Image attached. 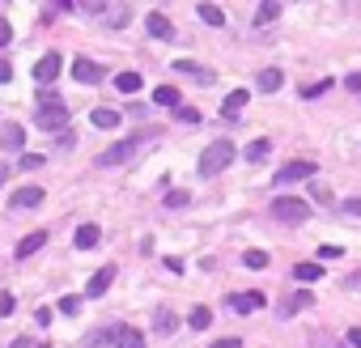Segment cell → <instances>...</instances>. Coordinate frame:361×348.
<instances>
[{"label":"cell","instance_id":"5","mask_svg":"<svg viewBox=\"0 0 361 348\" xmlns=\"http://www.w3.org/2000/svg\"><path fill=\"white\" fill-rule=\"evenodd\" d=\"M310 174H319L315 162H289V166H281V174H272V179H276V187H289V183L310 179Z\"/></svg>","mask_w":361,"mask_h":348},{"label":"cell","instance_id":"2","mask_svg":"<svg viewBox=\"0 0 361 348\" xmlns=\"http://www.w3.org/2000/svg\"><path fill=\"white\" fill-rule=\"evenodd\" d=\"M64 123H68V107L60 102V98L43 94V102H39V111H34V128H43V132H56V128H64Z\"/></svg>","mask_w":361,"mask_h":348},{"label":"cell","instance_id":"35","mask_svg":"<svg viewBox=\"0 0 361 348\" xmlns=\"http://www.w3.org/2000/svg\"><path fill=\"white\" fill-rule=\"evenodd\" d=\"M43 166V153H21V170H39Z\"/></svg>","mask_w":361,"mask_h":348},{"label":"cell","instance_id":"15","mask_svg":"<svg viewBox=\"0 0 361 348\" xmlns=\"http://www.w3.org/2000/svg\"><path fill=\"white\" fill-rule=\"evenodd\" d=\"M111 336H115V348H140V331L124 327V323H115V327H111Z\"/></svg>","mask_w":361,"mask_h":348},{"label":"cell","instance_id":"22","mask_svg":"<svg viewBox=\"0 0 361 348\" xmlns=\"http://www.w3.org/2000/svg\"><path fill=\"white\" fill-rule=\"evenodd\" d=\"M81 344L85 348H115V336H111V327H98V331H89Z\"/></svg>","mask_w":361,"mask_h":348},{"label":"cell","instance_id":"24","mask_svg":"<svg viewBox=\"0 0 361 348\" xmlns=\"http://www.w3.org/2000/svg\"><path fill=\"white\" fill-rule=\"evenodd\" d=\"M268 153H272V140H251V144L243 149V157H247V162H263Z\"/></svg>","mask_w":361,"mask_h":348},{"label":"cell","instance_id":"18","mask_svg":"<svg viewBox=\"0 0 361 348\" xmlns=\"http://www.w3.org/2000/svg\"><path fill=\"white\" fill-rule=\"evenodd\" d=\"M89 123H94V128H119V111H111V107H98V111H94L89 115Z\"/></svg>","mask_w":361,"mask_h":348},{"label":"cell","instance_id":"38","mask_svg":"<svg viewBox=\"0 0 361 348\" xmlns=\"http://www.w3.org/2000/svg\"><path fill=\"white\" fill-rule=\"evenodd\" d=\"M9 81H13V64L0 60V85H9Z\"/></svg>","mask_w":361,"mask_h":348},{"label":"cell","instance_id":"26","mask_svg":"<svg viewBox=\"0 0 361 348\" xmlns=\"http://www.w3.org/2000/svg\"><path fill=\"white\" fill-rule=\"evenodd\" d=\"M196 13H200V21H204V26H226V13L217 9V5H200Z\"/></svg>","mask_w":361,"mask_h":348},{"label":"cell","instance_id":"42","mask_svg":"<svg viewBox=\"0 0 361 348\" xmlns=\"http://www.w3.org/2000/svg\"><path fill=\"white\" fill-rule=\"evenodd\" d=\"M0 314H13V293H0Z\"/></svg>","mask_w":361,"mask_h":348},{"label":"cell","instance_id":"28","mask_svg":"<svg viewBox=\"0 0 361 348\" xmlns=\"http://www.w3.org/2000/svg\"><path fill=\"white\" fill-rule=\"evenodd\" d=\"M276 17H281V5H276V0H263L259 13H255V26H263V21H276Z\"/></svg>","mask_w":361,"mask_h":348},{"label":"cell","instance_id":"45","mask_svg":"<svg viewBox=\"0 0 361 348\" xmlns=\"http://www.w3.org/2000/svg\"><path fill=\"white\" fill-rule=\"evenodd\" d=\"M9 348H39V344H34V340H30V336H21V340H13V344H9Z\"/></svg>","mask_w":361,"mask_h":348},{"label":"cell","instance_id":"27","mask_svg":"<svg viewBox=\"0 0 361 348\" xmlns=\"http://www.w3.org/2000/svg\"><path fill=\"white\" fill-rule=\"evenodd\" d=\"M310 306H315V297H310V293H298V297H289V302H285L281 314H298V310H310Z\"/></svg>","mask_w":361,"mask_h":348},{"label":"cell","instance_id":"7","mask_svg":"<svg viewBox=\"0 0 361 348\" xmlns=\"http://www.w3.org/2000/svg\"><path fill=\"white\" fill-rule=\"evenodd\" d=\"M47 200V191L39 187V183H30V187H17L13 195H9V208H39Z\"/></svg>","mask_w":361,"mask_h":348},{"label":"cell","instance_id":"43","mask_svg":"<svg viewBox=\"0 0 361 348\" xmlns=\"http://www.w3.org/2000/svg\"><path fill=\"white\" fill-rule=\"evenodd\" d=\"M344 344H353V348H361V327H349V336H344Z\"/></svg>","mask_w":361,"mask_h":348},{"label":"cell","instance_id":"11","mask_svg":"<svg viewBox=\"0 0 361 348\" xmlns=\"http://www.w3.org/2000/svg\"><path fill=\"white\" fill-rule=\"evenodd\" d=\"M21 144H26V128H21V123H5V128H0V149L17 153Z\"/></svg>","mask_w":361,"mask_h":348},{"label":"cell","instance_id":"1","mask_svg":"<svg viewBox=\"0 0 361 348\" xmlns=\"http://www.w3.org/2000/svg\"><path fill=\"white\" fill-rule=\"evenodd\" d=\"M234 157H238L234 140H208L204 153H200V174H204V179H212V174H221Z\"/></svg>","mask_w":361,"mask_h":348},{"label":"cell","instance_id":"10","mask_svg":"<svg viewBox=\"0 0 361 348\" xmlns=\"http://www.w3.org/2000/svg\"><path fill=\"white\" fill-rule=\"evenodd\" d=\"M72 77H77L81 85H98V81H102V68L81 56V60H72Z\"/></svg>","mask_w":361,"mask_h":348},{"label":"cell","instance_id":"40","mask_svg":"<svg viewBox=\"0 0 361 348\" xmlns=\"http://www.w3.org/2000/svg\"><path fill=\"white\" fill-rule=\"evenodd\" d=\"M208 348H243V340H234V336H226V340H217V344H208Z\"/></svg>","mask_w":361,"mask_h":348},{"label":"cell","instance_id":"14","mask_svg":"<svg viewBox=\"0 0 361 348\" xmlns=\"http://www.w3.org/2000/svg\"><path fill=\"white\" fill-rule=\"evenodd\" d=\"M43 242H47V230H34V234H26V238L17 242V251H13V255H17V259H30V255L39 251Z\"/></svg>","mask_w":361,"mask_h":348},{"label":"cell","instance_id":"8","mask_svg":"<svg viewBox=\"0 0 361 348\" xmlns=\"http://www.w3.org/2000/svg\"><path fill=\"white\" fill-rule=\"evenodd\" d=\"M226 306H230L234 314H251V310H263V293H255V289H247V293H230V297H226Z\"/></svg>","mask_w":361,"mask_h":348},{"label":"cell","instance_id":"48","mask_svg":"<svg viewBox=\"0 0 361 348\" xmlns=\"http://www.w3.org/2000/svg\"><path fill=\"white\" fill-rule=\"evenodd\" d=\"M39 348H52V344H39Z\"/></svg>","mask_w":361,"mask_h":348},{"label":"cell","instance_id":"41","mask_svg":"<svg viewBox=\"0 0 361 348\" xmlns=\"http://www.w3.org/2000/svg\"><path fill=\"white\" fill-rule=\"evenodd\" d=\"M319 259H340V246H319Z\"/></svg>","mask_w":361,"mask_h":348},{"label":"cell","instance_id":"17","mask_svg":"<svg viewBox=\"0 0 361 348\" xmlns=\"http://www.w3.org/2000/svg\"><path fill=\"white\" fill-rule=\"evenodd\" d=\"M175 327H179L175 310H153V331H157V336H171Z\"/></svg>","mask_w":361,"mask_h":348},{"label":"cell","instance_id":"32","mask_svg":"<svg viewBox=\"0 0 361 348\" xmlns=\"http://www.w3.org/2000/svg\"><path fill=\"white\" fill-rule=\"evenodd\" d=\"M191 204V191H166V208H183Z\"/></svg>","mask_w":361,"mask_h":348},{"label":"cell","instance_id":"23","mask_svg":"<svg viewBox=\"0 0 361 348\" xmlns=\"http://www.w3.org/2000/svg\"><path fill=\"white\" fill-rule=\"evenodd\" d=\"M153 102L175 111V107H179V89H175V85H157V89H153Z\"/></svg>","mask_w":361,"mask_h":348},{"label":"cell","instance_id":"39","mask_svg":"<svg viewBox=\"0 0 361 348\" xmlns=\"http://www.w3.org/2000/svg\"><path fill=\"white\" fill-rule=\"evenodd\" d=\"M340 208H344V213H349V217H361V200H357V195H353V200H344V204H340Z\"/></svg>","mask_w":361,"mask_h":348},{"label":"cell","instance_id":"4","mask_svg":"<svg viewBox=\"0 0 361 348\" xmlns=\"http://www.w3.org/2000/svg\"><path fill=\"white\" fill-rule=\"evenodd\" d=\"M136 136H128V140H115L111 149H102V153H98V166H119V162H128L132 153H136Z\"/></svg>","mask_w":361,"mask_h":348},{"label":"cell","instance_id":"36","mask_svg":"<svg viewBox=\"0 0 361 348\" xmlns=\"http://www.w3.org/2000/svg\"><path fill=\"white\" fill-rule=\"evenodd\" d=\"M9 43H13V26H9L5 17H0V47H9Z\"/></svg>","mask_w":361,"mask_h":348},{"label":"cell","instance_id":"46","mask_svg":"<svg viewBox=\"0 0 361 348\" xmlns=\"http://www.w3.org/2000/svg\"><path fill=\"white\" fill-rule=\"evenodd\" d=\"M349 89H361V72H353V77H349Z\"/></svg>","mask_w":361,"mask_h":348},{"label":"cell","instance_id":"9","mask_svg":"<svg viewBox=\"0 0 361 348\" xmlns=\"http://www.w3.org/2000/svg\"><path fill=\"white\" fill-rule=\"evenodd\" d=\"M111 281H115V263H107V268H98L89 276V285H85V297H102L107 289H111Z\"/></svg>","mask_w":361,"mask_h":348},{"label":"cell","instance_id":"34","mask_svg":"<svg viewBox=\"0 0 361 348\" xmlns=\"http://www.w3.org/2000/svg\"><path fill=\"white\" fill-rule=\"evenodd\" d=\"M327 89H331V81H315V85L302 89V98H319V94H327Z\"/></svg>","mask_w":361,"mask_h":348},{"label":"cell","instance_id":"47","mask_svg":"<svg viewBox=\"0 0 361 348\" xmlns=\"http://www.w3.org/2000/svg\"><path fill=\"white\" fill-rule=\"evenodd\" d=\"M9 183V166H0V187H5Z\"/></svg>","mask_w":361,"mask_h":348},{"label":"cell","instance_id":"20","mask_svg":"<svg viewBox=\"0 0 361 348\" xmlns=\"http://www.w3.org/2000/svg\"><path fill=\"white\" fill-rule=\"evenodd\" d=\"M319 276H323L319 263H298V268H294V281H298V285H315Z\"/></svg>","mask_w":361,"mask_h":348},{"label":"cell","instance_id":"30","mask_svg":"<svg viewBox=\"0 0 361 348\" xmlns=\"http://www.w3.org/2000/svg\"><path fill=\"white\" fill-rule=\"evenodd\" d=\"M56 310H60V314H77V310H81V293H64Z\"/></svg>","mask_w":361,"mask_h":348},{"label":"cell","instance_id":"33","mask_svg":"<svg viewBox=\"0 0 361 348\" xmlns=\"http://www.w3.org/2000/svg\"><path fill=\"white\" fill-rule=\"evenodd\" d=\"M243 263H247L251 272H259V268H268V255H263V251H247V255H243Z\"/></svg>","mask_w":361,"mask_h":348},{"label":"cell","instance_id":"29","mask_svg":"<svg viewBox=\"0 0 361 348\" xmlns=\"http://www.w3.org/2000/svg\"><path fill=\"white\" fill-rule=\"evenodd\" d=\"M128 17H132L128 5H111V9H107V26H128Z\"/></svg>","mask_w":361,"mask_h":348},{"label":"cell","instance_id":"19","mask_svg":"<svg viewBox=\"0 0 361 348\" xmlns=\"http://www.w3.org/2000/svg\"><path fill=\"white\" fill-rule=\"evenodd\" d=\"M98 238H102V230H98V226H89V221L77 230V246H81V251H94V246H98Z\"/></svg>","mask_w":361,"mask_h":348},{"label":"cell","instance_id":"44","mask_svg":"<svg viewBox=\"0 0 361 348\" xmlns=\"http://www.w3.org/2000/svg\"><path fill=\"white\" fill-rule=\"evenodd\" d=\"M72 144H77V136H72V132H64V136L56 140V149H72Z\"/></svg>","mask_w":361,"mask_h":348},{"label":"cell","instance_id":"12","mask_svg":"<svg viewBox=\"0 0 361 348\" xmlns=\"http://www.w3.org/2000/svg\"><path fill=\"white\" fill-rule=\"evenodd\" d=\"M247 98H251V89H230L226 102H221V115H226V119H238V115H243V107H247Z\"/></svg>","mask_w":361,"mask_h":348},{"label":"cell","instance_id":"6","mask_svg":"<svg viewBox=\"0 0 361 348\" xmlns=\"http://www.w3.org/2000/svg\"><path fill=\"white\" fill-rule=\"evenodd\" d=\"M60 68H64V60H60L56 52H47V56H43V60L34 64V81H39V85L47 89V85H52V81L60 77Z\"/></svg>","mask_w":361,"mask_h":348},{"label":"cell","instance_id":"13","mask_svg":"<svg viewBox=\"0 0 361 348\" xmlns=\"http://www.w3.org/2000/svg\"><path fill=\"white\" fill-rule=\"evenodd\" d=\"M144 30H149L153 39H171V34H175V30H171V17L157 13V9H153V13H144Z\"/></svg>","mask_w":361,"mask_h":348},{"label":"cell","instance_id":"31","mask_svg":"<svg viewBox=\"0 0 361 348\" xmlns=\"http://www.w3.org/2000/svg\"><path fill=\"white\" fill-rule=\"evenodd\" d=\"M187 323H191V327H196V331H204V327H208V323H212V310H204V306H196V310H191V318H187Z\"/></svg>","mask_w":361,"mask_h":348},{"label":"cell","instance_id":"25","mask_svg":"<svg viewBox=\"0 0 361 348\" xmlns=\"http://www.w3.org/2000/svg\"><path fill=\"white\" fill-rule=\"evenodd\" d=\"M144 81H140V72H119V77H115V89L119 94H136Z\"/></svg>","mask_w":361,"mask_h":348},{"label":"cell","instance_id":"16","mask_svg":"<svg viewBox=\"0 0 361 348\" xmlns=\"http://www.w3.org/2000/svg\"><path fill=\"white\" fill-rule=\"evenodd\" d=\"M255 85H259L263 94H276V89L285 85V72H281V68H263V72H259V81H255Z\"/></svg>","mask_w":361,"mask_h":348},{"label":"cell","instance_id":"3","mask_svg":"<svg viewBox=\"0 0 361 348\" xmlns=\"http://www.w3.org/2000/svg\"><path fill=\"white\" fill-rule=\"evenodd\" d=\"M272 217L281 221V226H302V221L310 217V204L294 200V195H276V200H272Z\"/></svg>","mask_w":361,"mask_h":348},{"label":"cell","instance_id":"37","mask_svg":"<svg viewBox=\"0 0 361 348\" xmlns=\"http://www.w3.org/2000/svg\"><path fill=\"white\" fill-rule=\"evenodd\" d=\"M175 115H179L183 123H196V119H200V111H191V107H175Z\"/></svg>","mask_w":361,"mask_h":348},{"label":"cell","instance_id":"21","mask_svg":"<svg viewBox=\"0 0 361 348\" xmlns=\"http://www.w3.org/2000/svg\"><path fill=\"white\" fill-rule=\"evenodd\" d=\"M175 72H187L191 81H204V85L212 81V72H208V68H200V64H191V60H179V64H175Z\"/></svg>","mask_w":361,"mask_h":348}]
</instances>
